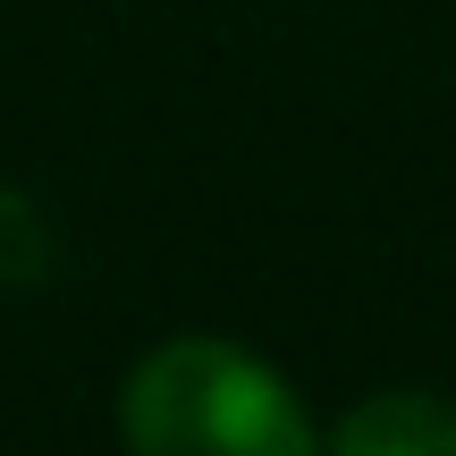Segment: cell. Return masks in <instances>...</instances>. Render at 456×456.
<instances>
[{
	"mask_svg": "<svg viewBox=\"0 0 456 456\" xmlns=\"http://www.w3.org/2000/svg\"><path fill=\"white\" fill-rule=\"evenodd\" d=\"M127 456H322L296 389L237 338H161L118 389Z\"/></svg>",
	"mask_w": 456,
	"mask_h": 456,
	"instance_id": "obj_1",
	"label": "cell"
},
{
	"mask_svg": "<svg viewBox=\"0 0 456 456\" xmlns=\"http://www.w3.org/2000/svg\"><path fill=\"white\" fill-rule=\"evenodd\" d=\"M322 456H456V397L431 389H380L338 414Z\"/></svg>",
	"mask_w": 456,
	"mask_h": 456,
	"instance_id": "obj_2",
	"label": "cell"
}]
</instances>
